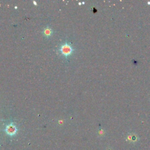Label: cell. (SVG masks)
I'll use <instances>...</instances> for the list:
<instances>
[{
  "label": "cell",
  "instance_id": "2",
  "mask_svg": "<svg viewBox=\"0 0 150 150\" xmlns=\"http://www.w3.org/2000/svg\"><path fill=\"white\" fill-rule=\"evenodd\" d=\"M17 127L16 125H14L13 123H11L7 125L6 128H5V132L8 135H10V136H13L17 134Z\"/></svg>",
  "mask_w": 150,
  "mask_h": 150
},
{
  "label": "cell",
  "instance_id": "3",
  "mask_svg": "<svg viewBox=\"0 0 150 150\" xmlns=\"http://www.w3.org/2000/svg\"><path fill=\"white\" fill-rule=\"evenodd\" d=\"M52 30L51 28H50L49 27H46L45 28L44 30V32H43V34H44V36L47 37V38H49V36H51L52 34Z\"/></svg>",
  "mask_w": 150,
  "mask_h": 150
},
{
  "label": "cell",
  "instance_id": "1",
  "mask_svg": "<svg viewBox=\"0 0 150 150\" xmlns=\"http://www.w3.org/2000/svg\"><path fill=\"white\" fill-rule=\"evenodd\" d=\"M59 51L62 55L68 58L69 56L71 55L73 52V48L68 42H65L60 47Z\"/></svg>",
  "mask_w": 150,
  "mask_h": 150
}]
</instances>
